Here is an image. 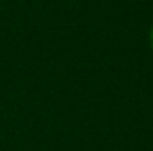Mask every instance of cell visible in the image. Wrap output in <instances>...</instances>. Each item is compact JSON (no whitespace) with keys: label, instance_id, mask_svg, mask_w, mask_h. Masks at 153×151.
I'll return each mask as SVG.
<instances>
[{"label":"cell","instance_id":"cell-1","mask_svg":"<svg viewBox=\"0 0 153 151\" xmlns=\"http://www.w3.org/2000/svg\"><path fill=\"white\" fill-rule=\"evenodd\" d=\"M148 39H150V46H152V50H153V27L150 29V36H148Z\"/></svg>","mask_w":153,"mask_h":151}]
</instances>
